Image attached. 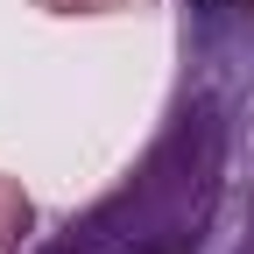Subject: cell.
<instances>
[{
    "label": "cell",
    "mask_w": 254,
    "mask_h": 254,
    "mask_svg": "<svg viewBox=\"0 0 254 254\" xmlns=\"http://www.w3.org/2000/svg\"><path fill=\"white\" fill-rule=\"evenodd\" d=\"M36 233V198L21 190V177H0V254H21Z\"/></svg>",
    "instance_id": "2"
},
{
    "label": "cell",
    "mask_w": 254,
    "mask_h": 254,
    "mask_svg": "<svg viewBox=\"0 0 254 254\" xmlns=\"http://www.w3.org/2000/svg\"><path fill=\"white\" fill-rule=\"evenodd\" d=\"M240 254H254V205H247V240H240Z\"/></svg>",
    "instance_id": "5"
},
{
    "label": "cell",
    "mask_w": 254,
    "mask_h": 254,
    "mask_svg": "<svg viewBox=\"0 0 254 254\" xmlns=\"http://www.w3.org/2000/svg\"><path fill=\"white\" fill-rule=\"evenodd\" d=\"M226 155H233V99L212 85V64H198L184 71V92L170 99L134 170L99 205L71 212L57 233L78 254H198L226 190Z\"/></svg>",
    "instance_id": "1"
},
{
    "label": "cell",
    "mask_w": 254,
    "mask_h": 254,
    "mask_svg": "<svg viewBox=\"0 0 254 254\" xmlns=\"http://www.w3.org/2000/svg\"><path fill=\"white\" fill-rule=\"evenodd\" d=\"M43 14H64V21H78V14H127L134 0H36Z\"/></svg>",
    "instance_id": "3"
},
{
    "label": "cell",
    "mask_w": 254,
    "mask_h": 254,
    "mask_svg": "<svg viewBox=\"0 0 254 254\" xmlns=\"http://www.w3.org/2000/svg\"><path fill=\"white\" fill-rule=\"evenodd\" d=\"M21 254H78V247H71V240H64V233H43V240H36V233H28V247H21Z\"/></svg>",
    "instance_id": "4"
},
{
    "label": "cell",
    "mask_w": 254,
    "mask_h": 254,
    "mask_svg": "<svg viewBox=\"0 0 254 254\" xmlns=\"http://www.w3.org/2000/svg\"><path fill=\"white\" fill-rule=\"evenodd\" d=\"M247 7H254V0H247Z\"/></svg>",
    "instance_id": "6"
}]
</instances>
